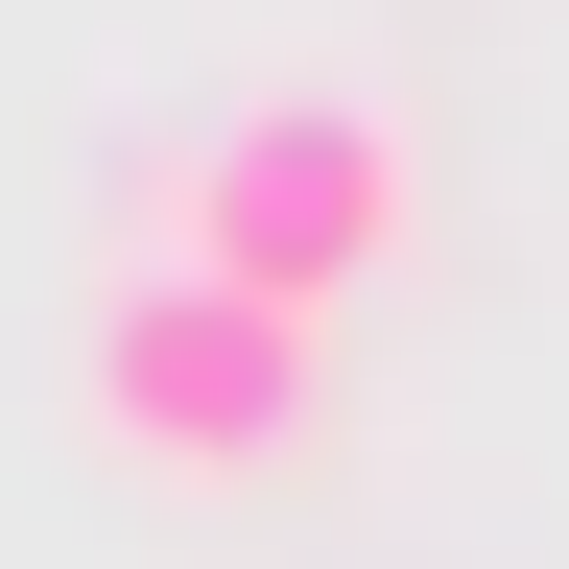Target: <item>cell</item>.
Here are the masks:
<instances>
[{"label": "cell", "mask_w": 569, "mask_h": 569, "mask_svg": "<svg viewBox=\"0 0 569 569\" xmlns=\"http://www.w3.org/2000/svg\"><path fill=\"white\" fill-rule=\"evenodd\" d=\"M403 213H427V167H403V119L380 96H238L167 167V261H213V284H261V309H356V284L403 261Z\"/></svg>", "instance_id": "2"}, {"label": "cell", "mask_w": 569, "mask_h": 569, "mask_svg": "<svg viewBox=\"0 0 569 569\" xmlns=\"http://www.w3.org/2000/svg\"><path fill=\"white\" fill-rule=\"evenodd\" d=\"M71 403H96V451L190 475V498H238V475H284V451H309V403H332V332L142 238V261L96 284V332H71Z\"/></svg>", "instance_id": "1"}]
</instances>
